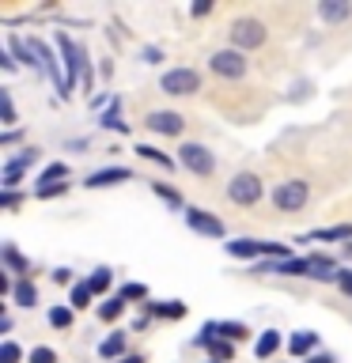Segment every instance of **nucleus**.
Masks as SVG:
<instances>
[{
  "label": "nucleus",
  "mask_w": 352,
  "mask_h": 363,
  "mask_svg": "<svg viewBox=\"0 0 352 363\" xmlns=\"http://www.w3.org/2000/svg\"><path fill=\"white\" fill-rule=\"evenodd\" d=\"M0 204H4V208H16V204H19V193H16V189H4V197H0Z\"/></svg>",
  "instance_id": "nucleus-35"
},
{
  "label": "nucleus",
  "mask_w": 352,
  "mask_h": 363,
  "mask_svg": "<svg viewBox=\"0 0 352 363\" xmlns=\"http://www.w3.org/2000/svg\"><path fill=\"white\" fill-rule=\"evenodd\" d=\"M50 325L68 329V325H72V311H68V306H53V311H50Z\"/></svg>",
  "instance_id": "nucleus-26"
},
{
  "label": "nucleus",
  "mask_w": 352,
  "mask_h": 363,
  "mask_svg": "<svg viewBox=\"0 0 352 363\" xmlns=\"http://www.w3.org/2000/svg\"><path fill=\"white\" fill-rule=\"evenodd\" d=\"M11 299H16V306H34L38 303V288L31 280H19V284H11Z\"/></svg>",
  "instance_id": "nucleus-12"
},
{
  "label": "nucleus",
  "mask_w": 352,
  "mask_h": 363,
  "mask_svg": "<svg viewBox=\"0 0 352 363\" xmlns=\"http://www.w3.org/2000/svg\"><path fill=\"white\" fill-rule=\"evenodd\" d=\"M144 295H148L144 284H125V288H121V299L125 303H129V299H144Z\"/></svg>",
  "instance_id": "nucleus-31"
},
{
  "label": "nucleus",
  "mask_w": 352,
  "mask_h": 363,
  "mask_svg": "<svg viewBox=\"0 0 352 363\" xmlns=\"http://www.w3.org/2000/svg\"><path fill=\"white\" fill-rule=\"evenodd\" d=\"M209 11H212V4H209V0H201V4H193V16H197V19H201V16H209Z\"/></svg>",
  "instance_id": "nucleus-37"
},
{
  "label": "nucleus",
  "mask_w": 352,
  "mask_h": 363,
  "mask_svg": "<svg viewBox=\"0 0 352 363\" xmlns=\"http://www.w3.org/2000/svg\"><path fill=\"white\" fill-rule=\"evenodd\" d=\"M231 45H235L238 53L265 45V23H258V19H235L231 23Z\"/></svg>",
  "instance_id": "nucleus-2"
},
{
  "label": "nucleus",
  "mask_w": 352,
  "mask_h": 363,
  "mask_svg": "<svg viewBox=\"0 0 352 363\" xmlns=\"http://www.w3.org/2000/svg\"><path fill=\"white\" fill-rule=\"evenodd\" d=\"M227 197L235 204H258L261 201V182L258 174H235L231 186H227Z\"/></svg>",
  "instance_id": "nucleus-6"
},
{
  "label": "nucleus",
  "mask_w": 352,
  "mask_h": 363,
  "mask_svg": "<svg viewBox=\"0 0 352 363\" xmlns=\"http://www.w3.org/2000/svg\"><path fill=\"white\" fill-rule=\"evenodd\" d=\"M136 155H141V159H155V163H159V167H167V170L175 167V159H167V155L159 152V147H152V144H136Z\"/></svg>",
  "instance_id": "nucleus-18"
},
{
  "label": "nucleus",
  "mask_w": 352,
  "mask_h": 363,
  "mask_svg": "<svg viewBox=\"0 0 352 363\" xmlns=\"http://www.w3.org/2000/svg\"><path fill=\"white\" fill-rule=\"evenodd\" d=\"M19 356L23 352H19L16 340H4V345H0V363H19Z\"/></svg>",
  "instance_id": "nucleus-28"
},
{
  "label": "nucleus",
  "mask_w": 352,
  "mask_h": 363,
  "mask_svg": "<svg viewBox=\"0 0 352 363\" xmlns=\"http://www.w3.org/2000/svg\"><path fill=\"white\" fill-rule=\"evenodd\" d=\"M148 311L159 314V318H182V314H186V306H182V303H148Z\"/></svg>",
  "instance_id": "nucleus-20"
},
{
  "label": "nucleus",
  "mask_w": 352,
  "mask_h": 363,
  "mask_svg": "<svg viewBox=\"0 0 352 363\" xmlns=\"http://www.w3.org/2000/svg\"><path fill=\"white\" fill-rule=\"evenodd\" d=\"M53 280H57V284H72V272H68V269H57Z\"/></svg>",
  "instance_id": "nucleus-38"
},
{
  "label": "nucleus",
  "mask_w": 352,
  "mask_h": 363,
  "mask_svg": "<svg viewBox=\"0 0 352 363\" xmlns=\"http://www.w3.org/2000/svg\"><path fill=\"white\" fill-rule=\"evenodd\" d=\"M133 170L129 167H106V170H95L87 174V189H102V186H114V182H129Z\"/></svg>",
  "instance_id": "nucleus-10"
},
{
  "label": "nucleus",
  "mask_w": 352,
  "mask_h": 363,
  "mask_svg": "<svg viewBox=\"0 0 352 363\" xmlns=\"http://www.w3.org/2000/svg\"><path fill=\"white\" fill-rule=\"evenodd\" d=\"M265 272H280V277H311V261L307 257H288V261H277V265H269Z\"/></svg>",
  "instance_id": "nucleus-11"
},
{
  "label": "nucleus",
  "mask_w": 352,
  "mask_h": 363,
  "mask_svg": "<svg viewBox=\"0 0 352 363\" xmlns=\"http://www.w3.org/2000/svg\"><path fill=\"white\" fill-rule=\"evenodd\" d=\"M178 163L186 170H193V174H201V178H209L216 170V159H212V152L204 144H182L178 147Z\"/></svg>",
  "instance_id": "nucleus-3"
},
{
  "label": "nucleus",
  "mask_w": 352,
  "mask_h": 363,
  "mask_svg": "<svg viewBox=\"0 0 352 363\" xmlns=\"http://www.w3.org/2000/svg\"><path fill=\"white\" fill-rule=\"evenodd\" d=\"M57 50H61V57H65V68H68V87H72V84H76V76L87 68V65H84L87 57H84V50H79V45H76L72 38H68L65 30H57Z\"/></svg>",
  "instance_id": "nucleus-5"
},
{
  "label": "nucleus",
  "mask_w": 352,
  "mask_h": 363,
  "mask_svg": "<svg viewBox=\"0 0 352 363\" xmlns=\"http://www.w3.org/2000/svg\"><path fill=\"white\" fill-rule=\"evenodd\" d=\"M307 197H311V186H307L303 178H288L273 189V204H277L280 212H299L307 204Z\"/></svg>",
  "instance_id": "nucleus-1"
},
{
  "label": "nucleus",
  "mask_w": 352,
  "mask_h": 363,
  "mask_svg": "<svg viewBox=\"0 0 352 363\" xmlns=\"http://www.w3.org/2000/svg\"><path fill=\"white\" fill-rule=\"evenodd\" d=\"M303 363H334V356H311V359H303Z\"/></svg>",
  "instance_id": "nucleus-40"
},
{
  "label": "nucleus",
  "mask_w": 352,
  "mask_h": 363,
  "mask_svg": "<svg viewBox=\"0 0 352 363\" xmlns=\"http://www.w3.org/2000/svg\"><path fill=\"white\" fill-rule=\"evenodd\" d=\"M348 4H341V0H337V4H334V0H326V4L322 8H318V16H322L326 23H341V19H348Z\"/></svg>",
  "instance_id": "nucleus-14"
},
{
  "label": "nucleus",
  "mask_w": 352,
  "mask_h": 363,
  "mask_svg": "<svg viewBox=\"0 0 352 363\" xmlns=\"http://www.w3.org/2000/svg\"><path fill=\"white\" fill-rule=\"evenodd\" d=\"M121 311H125V299L118 295V299H110V303H102V306H99V318H102V322H114V318H118Z\"/></svg>",
  "instance_id": "nucleus-25"
},
{
  "label": "nucleus",
  "mask_w": 352,
  "mask_h": 363,
  "mask_svg": "<svg viewBox=\"0 0 352 363\" xmlns=\"http://www.w3.org/2000/svg\"><path fill=\"white\" fill-rule=\"evenodd\" d=\"M277 348H280V333H273V329H269V333H261V337H258V348H254V352H258L261 359H269Z\"/></svg>",
  "instance_id": "nucleus-16"
},
{
  "label": "nucleus",
  "mask_w": 352,
  "mask_h": 363,
  "mask_svg": "<svg viewBox=\"0 0 352 363\" xmlns=\"http://www.w3.org/2000/svg\"><path fill=\"white\" fill-rule=\"evenodd\" d=\"M314 345H318V337H314V333H295V337L288 340L292 356H307V352H311Z\"/></svg>",
  "instance_id": "nucleus-17"
},
{
  "label": "nucleus",
  "mask_w": 352,
  "mask_h": 363,
  "mask_svg": "<svg viewBox=\"0 0 352 363\" xmlns=\"http://www.w3.org/2000/svg\"><path fill=\"white\" fill-rule=\"evenodd\" d=\"M186 223L193 227L197 235H209V238H224V223L216 220L212 212H201V208H186Z\"/></svg>",
  "instance_id": "nucleus-9"
},
{
  "label": "nucleus",
  "mask_w": 352,
  "mask_h": 363,
  "mask_svg": "<svg viewBox=\"0 0 352 363\" xmlns=\"http://www.w3.org/2000/svg\"><path fill=\"white\" fill-rule=\"evenodd\" d=\"M144 61H152V65H155V61H163V53H159V50H152V45H148V50H144Z\"/></svg>",
  "instance_id": "nucleus-39"
},
{
  "label": "nucleus",
  "mask_w": 352,
  "mask_h": 363,
  "mask_svg": "<svg viewBox=\"0 0 352 363\" xmlns=\"http://www.w3.org/2000/svg\"><path fill=\"white\" fill-rule=\"evenodd\" d=\"M121 363H144V356H125Z\"/></svg>",
  "instance_id": "nucleus-41"
},
{
  "label": "nucleus",
  "mask_w": 352,
  "mask_h": 363,
  "mask_svg": "<svg viewBox=\"0 0 352 363\" xmlns=\"http://www.w3.org/2000/svg\"><path fill=\"white\" fill-rule=\"evenodd\" d=\"M0 102H4V125H11V121H16V106H11V95H8V91L0 95Z\"/></svg>",
  "instance_id": "nucleus-33"
},
{
  "label": "nucleus",
  "mask_w": 352,
  "mask_h": 363,
  "mask_svg": "<svg viewBox=\"0 0 352 363\" xmlns=\"http://www.w3.org/2000/svg\"><path fill=\"white\" fill-rule=\"evenodd\" d=\"M57 193H65V182H61V186H45V189H38V197H57Z\"/></svg>",
  "instance_id": "nucleus-36"
},
{
  "label": "nucleus",
  "mask_w": 352,
  "mask_h": 363,
  "mask_svg": "<svg viewBox=\"0 0 352 363\" xmlns=\"http://www.w3.org/2000/svg\"><path fill=\"white\" fill-rule=\"evenodd\" d=\"M227 254L231 257H258L261 242H254V238H238V242H227Z\"/></svg>",
  "instance_id": "nucleus-13"
},
{
  "label": "nucleus",
  "mask_w": 352,
  "mask_h": 363,
  "mask_svg": "<svg viewBox=\"0 0 352 363\" xmlns=\"http://www.w3.org/2000/svg\"><path fill=\"white\" fill-rule=\"evenodd\" d=\"M182 113H175V110H152L148 113V129L152 133H163V136H182Z\"/></svg>",
  "instance_id": "nucleus-8"
},
{
  "label": "nucleus",
  "mask_w": 352,
  "mask_h": 363,
  "mask_svg": "<svg viewBox=\"0 0 352 363\" xmlns=\"http://www.w3.org/2000/svg\"><path fill=\"white\" fill-rule=\"evenodd\" d=\"M4 261L11 265V272H27V261L19 257V250L11 246V242H4Z\"/></svg>",
  "instance_id": "nucleus-27"
},
{
  "label": "nucleus",
  "mask_w": 352,
  "mask_h": 363,
  "mask_svg": "<svg viewBox=\"0 0 352 363\" xmlns=\"http://www.w3.org/2000/svg\"><path fill=\"white\" fill-rule=\"evenodd\" d=\"M155 193H159V197H163V201L170 204V208H182V197H178V193L170 189V186H155Z\"/></svg>",
  "instance_id": "nucleus-30"
},
{
  "label": "nucleus",
  "mask_w": 352,
  "mask_h": 363,
  "mask_svg": "<svg viewBox=\"0 0 352 363\" xmlns=\"http://www.w3.org/2000/svg\"><path fill=\"white\" fill-rule=\"evenodd\" d=\"M121 352H125V333H110V337L99 345V356H106V359H118Z\"/></svg>",
  "instance_id": "nucleus-15"
},
{
  "label": "nucleus",
  "mask_w": 352,
  "mask_h": 363,
  "mask_svg": "<svg viewBox=\"0 0 352 363\" xmlns=\"http://www.w3.org/2000/svg\"><path fill=\"white\" fill-rule=\"evenodd\" d=\"M31 363H57V356H53V348H34Z\"/></svg>",
  "instance_id": "nucleus-32"
},
{
  "label": "nucleus",
  "mask_w": 352,
  "mask_h": 363,
  "mask_svg": "<svg viewBox=\"0 0 352 363\" xmlns=\"http://www.w3.org/2000/svg\"><path fill=\"white\" fill-rule=\"evenodd\" d=\"M204 348L212 352V359H231V356H235V348L227 345L224 337H216V340H209V345H204Z\"/></svg>",
  "instance_id": "nucleus-24"
},
{
  "label": "nucleus",
  "mask_w": 352,
  "mask_h": 363,
  "mask_svg": "<svg viewBox=\"0 0 352 363\" xmlns=\"http://www.w3.org/2000/svg\"><path fill=\"white\" fill-rule=\"evenodd\" d=\"M87 288L95 291V295L106 291V288H110V269H95V272H91V277H87Z\"/></svg>",
  "instance_id": "nucleus-21"
},
{
  "label": "nucleus",
  "mask_w": 352,
  "mask_h": 363,
  "mask_svg": "<svg viewBox=\"0 0 352 363\" xmlns=\"http://www.w3.org/2000/svg\"><path fill=\"white\" fill-rule=\"evenodd\" d=\"M159 87H163L167 95H193V91H201V76L193 72V68H175V72H167L159 79Z\"/></svg>",
  "instance_id": "nucleus-4"
},
{
  "label": "nucleus",
  "mask_w": 352,
  "mask_h": 363,
  "mask_svg": "<svg viewBox=\"0 0 352 363\" xmlns=\"http://www.w3.org/2000/svg\"><path fill=\"white\" fill-rule=\"evenodd\" d=\"M314 238H329V242H337V238H352V223L348 227H329V231H314Z\"/></svg>",
  "instance_id": "nucleus-29"
},
{
  "label": "nucleus",
  "mask_w": 352,
  "mask_h": 363,
  "mask_svg": "<svg viewBox=\"0 0 352 363\" xmlns=\"http://www.w3.org/2000/svg\"><path fill=\"white\" fill-rule=\"evenodd\" d=\"M65 174H68V167H65V163H53V167H45V170H42V178H38V182H42L38 189H45V186H61L57 178H65Z\"/></svg>",
  "instance_id": "nucleus-19"
},
{
  "label": "nucleus",
  "mask_w": 352,
  "mask_h": 363,
  "mask_svg": "<svg viewBox=\"0 0 352 363\" xmlns=\"http://www.w3.org/2000/svg\"><path fill=\"white\" fill-rule=\"evenodd\" d=\"M102 125H106V129H121V133H125V121H121V102H118V99H114V106H110L106 113H102Z\"/></svg>",
  "instance_id": "nucleus-23"
},
{
  "label": "nucleus",
  "mask_w": 352,
  "mask_h": 363,
  "mask_svg": "<svg viewBox=\"0 0 352 363\" xmlns=\"http://www.w3.org/2000/svg\"><path fill=\"white\" fill-rule=\"evenodd\" d=\"M209 68L216 76H227V79H238L246 72V61H243V53L238 50H220V53H212L209 57Z\"/></svg>",
  "instance_id": "nucleus-7"
},
{
  "label": "nucleus",
  "mask_w": 352,
  "mask_h": 363,
  "mask_svg": "<svg viewBox=\"0 0 352 363\" xmlns=\"http://www.w3.org/2000/svg\"><path fill=\"white\" fill-rule=\"evenodd\" d=\"M91 295H95V291H91L87 280H84V284H76V288H72V299H68V303H72L76 311H84V306H91Z\"/></svg>",
  "instance_id": "nucleus-22"
},
{
  "label": "nucleus",
  "mask_w": 352,
  "mask_h": 363,
  "mask_svg": "<svg viewBox=\"0 0 352 363\" xmlns=\"http://www.w3.org/2000/svg\"><path fill=\"white\" fill-rule=\"evenodd\" d=\"M337 284H341V291H348V295H352V272H348V269H341V272H337Z\"/></svg>",
  "instance_id": "nucleus-34"
}]
</instances>
